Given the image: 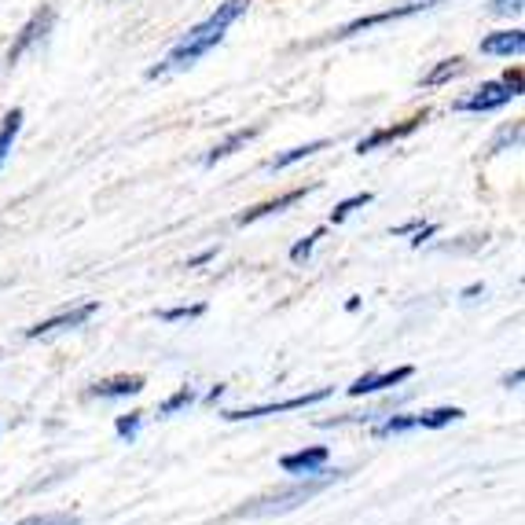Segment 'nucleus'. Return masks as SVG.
I'll list each match as a JSON object with an SVG mask.
<instances>
[{
  "label": "nucleus",
  "mask_w": 525,
  "mask_h": 525,
  "mask_svg": "<svg viewBox=\"0 0 525 525\" xmlns=\"http://www.w3.org/2000/svg\"><path fill=\"white\" fill-rule=\"evenodd\" d=\"M328 147H331V140H309V144H298V147H291V151L276 154L265 170H268V173H283V170H291V166H298V162H305V158H312V154H319V151H328Z\"/></svg>",
  "instance_id": "obj_15"
},
{
  "label": "nucleus",
  "mask_w": 525,
  "mask_h": 525,
  "mask_svg": "<svg viewBox=\"0 0 525 525\" xmlns=\"http://www.w3.org/2000/svg\"><path fill=\"white\" fill-rule=\"evenodd\" d=\"M144 375H114V379H100L89 386V397H100V400H126V397H136L144 393Z\"/></svg>",
  "instance_id": "obj_13"
},
{
  "label": "nucleus",
  "mask_w": 525,
  "mask_h": 525,
  "mask_svg": "<svg viewBox=\"0 0 525 525\" xmlns=\"http://www.w3.org/2000/svg\"><path fill=\"white\" fill-rule=\"evenodd\" d=\"M459 74H467V59L463 56H452V59H441L426 77H423V89H441L444 81H452V77H459Z\"/></svg>",
  "instance_id": "obj_18"
},
{
  "label": "nucleus",
  "mask_w": 525,
  "mask_h": 525,
  "mask_svg": "<svg viewBox=\"0 0 525 525\" xmlns=\"http://www.w3.org/2000/svg\"><path fill=\"white\" fill-rule=\"evenodd\" d=\"M467 412L456 408V404H444V408H430V412H419V430H444V426H452L459 423Z\"/></svg>",
  "instance_id": "obj_20"
},
{
  "label": "nucleus",
  "mask_w": 525,
  "mask_h": 525,
  "mask_svg": "<svg viewBox=\"0 0 525 525\" xmlns=\"http://www.w3.org/2000/svg\"><path fill=\"white\" fill-rule=\"evenodd\" d=\"M463 302H477V298H485V283H470V287L459 294Z\"/></svg>",
  "instance_id": "obj_30"
},
{
  "label": "nucleus",
  "mask_w": 525,
  "mask_h": 525,
  "mask_svg": "<svg viewBox=\"0 0 525 525\" xmlns=\"http://www.w3.org/2000/svg\"><path fill=\"white\" fill-rule=\"evenodd\" d=\"M191 404H198V389H195V386H180L177 393H170L166 400L158 404V419H173V416L188 412Z\"/></svg>",
  "instance_id": "obj_19"
},
{
  "label": "nucleus",
  "mask_w": 525,
  "mask_h": 525,
  "mask_svg": "<svg viewBox=\"0 0 525 525\" xmlns=\"http://www.w3.org/2000/svg\"><path fill=\"white\" fill-rule=\"evenodd\" d=\"M521 379H525V372H521V368H514V372L503 379V386H507V389H518V386H521Z\"/></svg>",
  "instance_id": "obj_31"
},
{
  "label": "nucleus",
  "mask_w": 525,
  "mask_h": 525,
  "mask_svg": "<svg viewBox=\"0 0 525 525\" xmlns=\"http://www.w3.org/2000/svg\"><path fill=\"white\" fill-rule=\"evenodd\" d=\"M56 19H59V15H56V8H52V4L37 8V12L22 22V30L15 33V40L8 45V56H4V59H8V66H15V63H19L22 56H30L37 45H45L48 33L56 30Z\"/></svg>",
  "instance_id": "obj_6"
},
{
  "label": "nucleus",
  "mask_w": 525,
  "mask_h": 525,
  "mask_svg": "<svg viewBox=\"0 0 525 525\" xmlns=\"http://www.w3.org/2000/svg\"><path fill=\"white\" fill-rule=\"evenodd\" d=\"M521 85H525L521 66H511V70H503V77L481 81V85H477L470 96L456 100L452 110H456V114H489V110H500V107H507L511 100H521Z\"/></svg>",
  "instance_id": "obj_3"
},
{
  "label": "nucleus",
  "mask_w": 525,
  "mask_h": 525,
  "mask_svg": "<svg viewBox=\"0 0 525 525\" xmlns=\"http://www.w3.org/2000/svg\"><path fill=\"white\" fill-rule=\"evenodd\" d=\"M206 316V302H195V305H173V309H158L162 323H184V319H198Z\"/></svg>",
  "instance_id": "obj_23"
},
{
  "label": "nucleus",
  "mask_w": 525,
  "mask_h": 525,
  "mask_svg": "<svg viewBox=\"0 0 525 525\" xmlns=\"http://www.w3.org/2000/svg\"><path fill=\"white\" fill-rule=\"evenodd\" d=\"M349 470H323V474H316V477H298V485H291V489H276V493H268V496H258V500H250V503H242L239 511H235V518H268V514H283V511H294V507H302V503H309L312 496H319V493H328L335 481H342Z\"/></svg>",
  "instance_id": "obj_2"
},
{
  "label": "nucleus",
  "mask_w": 525,
  "mask_h": 525,
  "mask_svg": "<svg viewBox=\"0 0 525 525\" xmlns=\"http://www.w3.org/2000/svg\"><path fill=\"white\" fill-rule=\"evenodd\" d=\"M261 129L265 126H247V129H232L224 140H217L214 147H210V154H206V166H217V162H224V158H232L235 151H242L250 140H258L261 136Z\"/></svg>",
  "instance_id": "obj_14"
},
{
  "label": "nucleus",
  "mask_w": 525,
  "mask_h": 525,
  "mask_svg": "<svg viewBox=\"0 0 525 525\" xmlns=\"http://www.w3.org/2000/svg\"><path fill=\"white\" fill-rule=\"evenodd\" d=\"M96 312H100V305H96V302L70 305V309H63V312H56V316H48V319L33 323V328H26V338H30V342H37V338H52V335H63V331H77V328H85V323H89Z\"/></svg>",
  "instance_id": "obj_7"
},
{
  "label": "nucleus",
  "mask_w": 525,
  "mask_h": 525,
  "mask_svg": "<svg viewBox=\"0 0 525 525\" xmlns=\"http://www.w3.org/2000/svg\"><path fill=\"white\" fill-rule=\"evenodd\" d=\"M323 232H328V228H316V232H309L305 239L294 242V247H291V261H294V265H305V261L312 258V250H316V242L323 239Z\"/></svg>",
  "instance_id": "obj_25"
},
{
  "label": "nucleus",
  "mask_w": 525,
  "mask_h": 525,
  "mask_svg": "<svg viewBox=\"0 0 525 525\" xmlns=\"http://www.w3.org/2000/svg\"><path fill=\"white\" fill-rule=\"evenodd\" d=\"M521 144V121H511V126H503L493 140H489V154H503V151H511V147H518Z\"/></svg>",
  "instance_id": "obj_24"
},
{
  "label": "nucleus",
  "mask_w": 525,
  "mask_h": 525,
  "mask_svg": "<svg viewBox=\"0 0 525 525\" xmlns=\"http://www.w3.org/2000/svg\"><path fill=\"white\" fill-rule=\"evenodd\" d=\"M328 397H335V386H319V389H309V393H298V397H287V400H272V404H250V408H232V412H221L224 423H247V419H265V416H287V412H305L312 404H323Z\"/></svg>",
  "instance_id": "obj_5"
},
{
  "label": "nucleus",
  "mask_w": 525,
  "mask_h": 525,
  "mask_svg": "<svg viewBox=\"0 0 525 525\" xmlns=\"http://www.w3.org/2000/svg\"><path fill=\"white\" fill-rule=\"evenodd\" d=\"M412 375H416L412 363H400V368H393V372H363L360 379H353V382L346 386V393H349V397L382 393V389H393V386H400V382H408Z\"/></svg>",
  "instance_id": "obj_11"
},
{
  "label": "nucleus",
  "mask_w": 525,
  "mask_h": 525,
  "mask_svg": "<svg viewBox=\"0 0 525 525\" xmlns=\"http://www.w3.org/2000/svg\"><path fill=\"white\" fill-rule=\"evenodd\" d=\"M224 393H228V386H224V382H217V386H214V389L206 393V404H217V400H221Z\"/></svg>",
  "instance_id": "obj_32"
},
{
  "label": "nucleus",
  "mask_w": 525,
  "mask_h": 525,
  "mask_svg": "<svg viewBox=\"0 0 525 525\" xmlns=\"http://www.w3.org/2000/svg\"><path fill=\"white\" fill-rule=\"evenodd\" d=\"M214 258H217V247H210V250H202V254L188 258V268H202V265H210Z\"/></svg>",
  "instance_id": "obj_29"
},
{
  "label": "nucleus",
  "mask_w": 525,
  "mask_h": 525,
  "mask_svg": "<svg viewBox=\"0 0 525 525\" xmlns=\"http://www.w3.org/2000/svg\"><path fill=\"white\" fill-rule=\"evenodd\" d=\"M247 12H250V0H224V4H217L206 19L195 22V26L177 40V45L166 52V59L154 63V66L147 70V81L170 77V74H184V70H191L195 63H202Z\"/></svg>",
  "instance_id": "obj_1"
},
{
  "label": "nucleus",
  "mask_w": 525,
  "mask_h": 525,
  "mask_svg": "<svg viewBox=\"0 0 525 525\" xmlns=\"http://www.w3.org/2000/svg\"><path fill=\"white\" fill-rule=\"evenodd\" d=\"M372 202H375V195H372V191H356V195H349V198H342V202H338V206L331 210V217H328V221H331V224H342V221H349L356 210L372 206Z\"/></svg>",
  "instance_id": "obj_21"
},
{
  "label": "nucleus",
  "mask_w": 525,
  "mask_h": 525,
  "mask_svg": "<svg viewBox=\"0 0 525 525\" xmlns=\"http://www.w3.org/2000/svg\"><path fill=\"white\" fill-rule=\"evenodd\" d=\"M485 12L496 15V19H511V15H521V0H489Z\"/></svg>",
  "instance_id": "obj_27"
},
{
  "label": "nucleus",
  "mask_w": 525,
  "mask_h": 525,
  "mask_svg": "<svg viewBox=\"0 0 525 525\" xmlns=\"http://www.w3.org/2000/svg\"><path fill=\"white\" fill-rule=\"evenodd\" d=\"M316 188H319V184H298V188H291V191H283V195L268 198V202H258V206L242 210V214L235 217V228H247V224H254V221H265V217H272V214L291 210V206H298V202H302L305 195H312Z\"/></svg>",
  "instance_id": "obj_9"
},
{
  "label": "nucleus",
  "mask_w": 525,
  "mask_h": 525,
  "mask_svg": "<svg viewBox=\"0 0 525 525\" xmlns=\"http://www.w3.org/2000/svg\"><path fill=\"white\" fill-rule=\"evenodd\" d=\"M15 525H81L77 514H66V511H48V514H30Z\"/></svg>",
  "instance_id": "obj_26"
},
{
  "label": "nucleus",
  "mask_w": 525,
  "mask_h": 525,
  "mask_svg": "<svg viewBox=\"0 0 525 525\" xmlns=\"http://www.w3.org/2000/svg\"><path fill=\"white\" fill-rule=\"evenodd\" d=\"M328 463H331V449H328V444H309V449L279 456V470L291 474V477H316V474L328 470Z\"/></svg>",
  "instance_id": "obj_8"
},
{
  "label": "nucleus",
  "mask_w": 525,
  "mask_h": 525,
  "mask_svg": "<svg viewBox=\"0 0 525 525\" xmlns=\"http://www.w3.org/2000/svg\"><path fill=\"white\" fill-rule=\"evenodd\" d=\"M481 56H496V59H518L525 52V30H493V33H485L481 37V45H477Z\"/></svg>",
  "instance_id": "obj_12"
},
{
  "label": "nucleus",
  "mask_w": 525,
  "mask_h": 525,
  "mask_svg": "<svg viewBox=\"0 0 525 525\" xmlns=\"http://www.w3.org/2000/svg\"><path fill=\"white\" fill-rule=\"evenodd\" d=\"M430 121V110L423 107L419 114H412V118H404L400 126H382V129H375V133H368L360 144H356V154H372V151H382V147H389V144H397V140H404V136H412L419 126H426Z\"/></svg>",
  "instance_id": "obj_10"
},
{
  "label": "nucleus",
  "mask_w": 525,
  "mask_h": 525,
  "mask_svg": "<svg viewBox=\"0 0 525 525\" xmlns=\"http://www.w3.org/2000/svg\"><path fill=\"white\" fill-rule=\"evenodd\" d=\"M412 235H416V239H412V247L419 250V247H423V242H430V239L437 235V224H423V228H416Z\"/></svg>",
  "instance_id": "obj_28"
},
{
  "label": "nucleus",
  "mask_w": 525,
  "mask_h": 525,
  "mask_svg": "<svg viewBox=\"0 0 525 525\" xmlns=\"http://www.w3.org/2000/svg\"><path fill=\"white\" fill-rule=\"evenodd\" d=\"M441 4H449V0H397V4L375 12V15H360L338 30H331L328 37L319 40V45H328V40H349V37H360V33H372L379 26H389V22H400V19H412V15H423V12H433Z\"/></svg>",
  "instance_id": "obj_4"
},
{
  "label": "nucleus",
  "mask_w": 525,
  "mask_h": 525,
  "mask_svg": "<svg viewBox=\"0 0 525 525\" xmlns=\"http://www.w3.org/2000/svg\"><path fill=\"white\" fill-rule=\"evenodd\" d=\"M419 430V416H408V412H389L382 416L379 423H372V437H400V433H412Z\"/></svg>",
  "instance_id": "obj_16"
},
{
  "label": "nucleus",
  "mask_w": 525,
  "mask_h": 525,
  "mask_svg": "<svg viewBox=\"0 0 525 525\" xmlns=\"http://www.w3.org/2000/svg\"><path fill=\"white\" fill-rule=\"evenodd\" d=\"M140 430H144V412H129V416L114 419V433H118V441H126V444H136Z\"/></svg>",
  "instance_id": "obj_22"
},
{
  "label": "nucleus",
  "mask_w": 525,
  "mask_h": 525,
  "mask_svg": "<svg viewBox=\"0 0 525 525\" xmlns=\"http://www.w3.org/2000/svg\"><path fill=\"white\" fill-rule=\"evenodd\" d=\"M22 121H26L22 107H12L4 114V121H0V170H4V162H8V154H12V147H15L19 133H22Z\"/></svg>",
  "instance_id": "obj_17"
}]
</instances>
